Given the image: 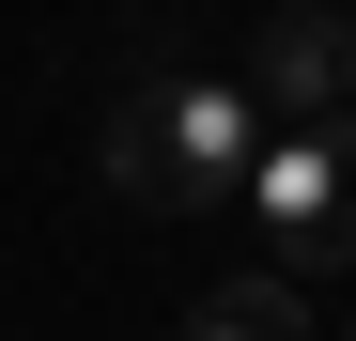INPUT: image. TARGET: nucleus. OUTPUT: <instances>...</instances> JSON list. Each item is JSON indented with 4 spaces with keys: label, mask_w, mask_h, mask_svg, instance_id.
<instances>
[{
    "label": "nucleus",
    "mask_w": 356,
    "mask_h": 341,
    "mask_svg": "<svg viewBox=\"0 0 356 341\" xmlns=\"http://www.w3.org/2000/svg\"><path fill=\"white\" fill-rule=\"evenodd\" d=\"M279 109L248 78H140L124 109H108V187H124L140 217H217L232 187H248Z\"/></svg>",
    "instance_id": "f257e3e1"
},
{
    "label": "nucleus",
    "mask_w": 356,
    "mask_h": 341,
    "mask_svg": "<svg viewBox=\"0 0 356 341\" xmlns=\"http://www.w3.org/2000/svg\"><path fill=\"white\" fill-rule=\"evenodd\" d=\"M232 202L264 217V248H279V279H310V264H341V248H356V109H279Z\"/></svg>",
    "instance_id": "f03ea898"
},
{
    "label": "nucleus",
    "mask_w": 356,
    "mask_h": 341,
    "mask_svg": "<svg viewBox=\"0 0 356 341\" xmlns=\"http://www.w3.org/2000/svg\"><path fill=\"white\" fill-rule=\"evenodd\" d=\"M170 341H325V326H310V295H294L279 264H248V279H202V310Z\"/></svg>",
    "instance_id": "7ed1b4c3"
},
{
    "label": "nucleus",
    "mask_w": 356,
    "mask_h": 341,
    "mask_svg": "<svg viewBox=\"0 0 356 341\" xmlns=\"http://www.w3.org/2000/svg\"><path fill=\"white\" fill-rule=\"evenodd\" d=\"M325 31H341V93H356V0H325Z\"/></svg>",
    "instance_id": "20e7f679"
},
{
    "label": "nucleus",
    "mask_w": 356,
    "mask_h": 341,
    "mask_svg": "<svg viewBox=\"0 0 356 341\" xmlns=\"http://www.w3.org/2000/svg\"><path fill=\"white\" fill-rule=\"evenodd\" d=\"M341 341H356V326H341Z\"/></svg>",
    "instance_id": "39448f33"
}]
</instances>
